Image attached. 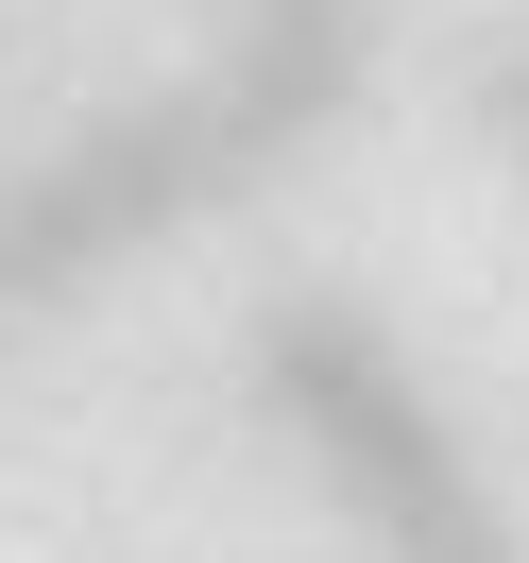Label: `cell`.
Returning a JSON list of instances; mask_svg holds the SVG:
<instances>
[{
    "instance_id": "cell-1",
    "label": "cell",
    "mask_w": 529,
    "mask_h": 563,
    "mask_svg": "<svg viewBox=\"0 0 529 563\" xmlns=\"http://www.w3.org/2000/svg\"><path fill=\"white\" fill-rule=\"evenodd\" d=\"M274 410L342 461V495L376 512L393 563H513V547H495V478H461L444 410L376 358V324H342V308H274Z\"/></svg>"
}]
</instances>
